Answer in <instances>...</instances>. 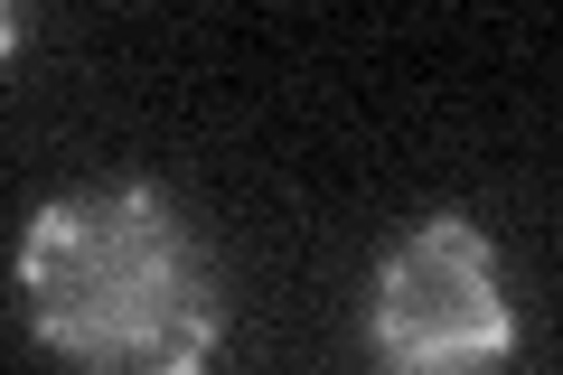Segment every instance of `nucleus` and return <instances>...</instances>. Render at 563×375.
Here are the masks:
<instances>
[{
  "label": "nucleus",
  "mask_w": 563,
  "mask_h": 375,
  "mask_svg": "<svg viewBox=\"0 0 563 375\" xmlns=\"http://www.w3.org/2000/svg\"><path fill=\"white\" fill-rule=\"evenodd\" d=\"M20 310L85 375H207L225 291L161 188H76L20 235Z\"/></svg>",
  "instance_id": "nucleus-1"
},
{
  "label": "nucleus",
  "mask_w": 563,
  "mask_h": 375,
  "mask_svg": "<svg viewBox=\"0 0 563 375\" xmlns=\"http://www.w3.org/2000/svg\"><path fill=\"white\" fill-rule=\"evenodd\" d=\"M366 338L385 375H498L517 356L498 244L470 217H422L366 291Z\"/></svg>",
  "instance_id": "nucleus-2"
}]
</instances>
